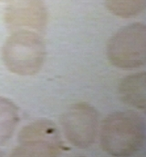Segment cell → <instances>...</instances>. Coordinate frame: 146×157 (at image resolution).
Here are the masks:
<instances>
[{
	"mask_svg": "<svg viewBox=\"0 0 146 157\" xmlns=\"http://www.w3.org/2000/svg\"><path fill=\"white\" fill-rule=\"evenodd\" d=\"M0 1H3V0H0Z\"/></svg>",
	"mask_w": 146,
	"mask_h": 157,
	"instance_id": "obj_10",
	"label": "cell"
},
{
	"mask_svg": "<svg viewBox=\"0 0 146 157\" xmlns=\"http://www.w3.org/2000/svg\"><path fill=\"white\" fill-rule=\"evenodd\" d=\"M63 149L57 125L48 119H39L23 127L13 156H56Z\"/></svg>",
	"mask_w": 146,
	"mask_h": 157,
	"instance_id": "obj_4",
	"label": "cell"
},
{
	"mask_svg": "<svg viewBox=\"0 0 146 157\" xmlns=\"http://www.w3.org/2000/svg\"><path fill=\"white\" fill-rule=\"evenodd\" d=\"M18 120L17 105L7 98L0 97V146L12 137Z\"/></svg>",
	"mask_w": 146,
	"mask_h": 157,
	"instance_id": "obj_8",
	"label": "cell"
},
{
	"mask_svg": "<svg viewBox=\"0 0 146 157\" xmlns=\"http://www.w3.org/2000/svg\"><path fill=\"white\" fill-rule=\"evenodd\" d=\"M144 123L132 111H119L109 114L100 131L102 149L113 156H129L137 153L144 141Z\"/></svg>",
	"mask_w": 146,
	"mask_h": 157,
	"instance_id": "obj_1",
	"label": "cell"
},
{
	"mask_svg": "<svg viewBox=\"0 0 146 157\" xmlns=\"http://www.w3.org/2000/svg\"><path fill=\"white\" fill-rule=\"evenodd\" d=\"M46 46L42 37L29 30L15 31L6 41L2 58L6 68L18 75H33L44 64Z\"/></svg>",
	"mask_w": 146,
	"mask_h": 157,
	"instance_id": "obj_2",
	"label": "cell"
},
{
	"mask_svg": "<svg viewBox=\"0 0 146 157\" xmlns=\"http://www.w3.org/2000/svg\"><path fill=\"white\" fill-rule=\"evenodd\" d=\"M68 141L78 148L90 147L97 135L99 114L89 104L78 103L70 106L60 118Z\"/></svg>",
	"mask_w": 146,
	"mask_h": 157,
	"instance_id": "obj_5",
	"label": "cell"
},
{
	"mask_svg": "<svg viewBox=\"0 0 146 157\" xmlns=\"http://www.w3.org/2000/svg\"><path fill=\"white\" fill-rule=\"evenodd\" d=\"M108 59L122 69L138 68L146 61V27L143 23H133L119 29L107 45Z\"/></svg>",
	"mask_w": 146,
	"mask_h": 157,
	"instance_id": "obj_3",
	"label": "cell"
},
{
	"mask_svg": "<svg viewBox=\"0 0 146 157\" xmlns=\"http://www.w3.org/2000/svg\"><path fill=\"white\" fill-rule=\"evenodd\" d=\"M108 9L115 16L129 18L142 13L146 6V0H107Z\"/></svg>",
	"mask_w": 146,
	"mask_h": 157,
	"instance_id": "obj_9",
	"label": "cell"
},
{
	"mask_svg": "<svg viewBox=\"0 0 146 157\" xmlns=\"http://www.w3.org/2000/svg\"><path fill=\"white\" fill-rule=\"evenodd\" d=\"M119 95L123 103L137 109L146 106L145 73H137L124 77L119 85Z\"/></svg>",
	"mask_w": 146,
	"mask_h": 157,
	"instance_id": "obj_7",
	"label": "cell"
},
{
	"mask_svg": "<svg viewBox=\"0 0 146 157\" xmlns=\"http://www.w3.org/2000/svg\"><path fill=\"white\" fill-rule=\"evenodd\" d=\"M4 18L11 30L43 31L48 23V11L43 0H9Z\"/></svg>",
	"mask_w": 146,
	"mask_h": 157,
	"instance_id": "obj_6",
	"label": "cell"
}]
</instances>
